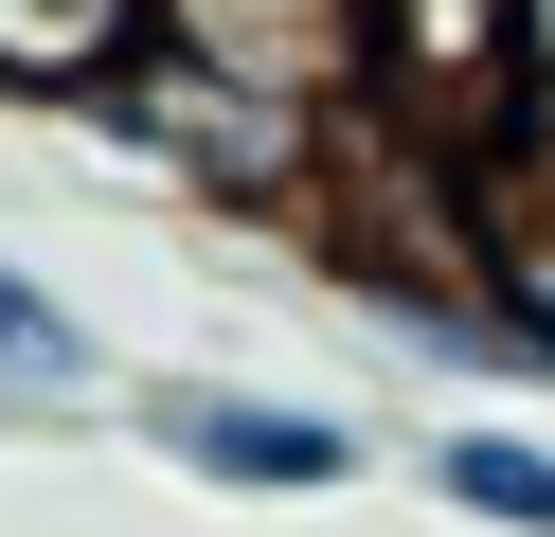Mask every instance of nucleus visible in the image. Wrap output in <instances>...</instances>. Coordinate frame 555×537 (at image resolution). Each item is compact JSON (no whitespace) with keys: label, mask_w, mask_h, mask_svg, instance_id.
<instances>
[{"label":"nucleus","mask_w":555,"mask_h":537,"mask_svg":"<svg viewBox=\"0 0 555 537\" xmlns=\"http://www.w3.org/2000/svg\"><path fill=\"white\" fill-rule=\"evenodd\" d=\"M466 251H483V358L555 376V107L466 143Z\"/></svg>","instance_id":"f257e3e1"},{"label":"nucleus","mask_w":555,"mask_h":537,"mask_svg":"<svg viewBox=\"0 0 555 537\" xmlns=\"http://www.w3.org/2000/svg\"><path fill=\"white\" fill-rule=\"evenodd\" d=\"M144 448L180 465V484H233V501H323L340 465H359V430H340V412H287V394L162 376V394H144Z\"/></svg>","instance_id":"f03ea898"},{"label":"nucleus","mask_w":555,"mask_h":537,"mask_svg":"<svg viewBox=\"0 0 555 537\" xmlns=\"http://www.w3.org/2000/svg\"><path fill=\"white\" fill-rule=\"evenodd\" d=\"M162 54V0H0V90L18 107H90L108 126Z\"/></svg>","instance_id":"7ed1b4c3"},{"label":"nucleus","mask_w":555,"mask_h":537,"mask_svg":"<svg viewBox=\"0 0 555 537\" xmlns=\"http://www.w3.org/2000/svg\"><path fill=\"white\" fill-rule=\"evenodd\" d=\"M108 394V341H90V305H54L18 251H0V412H90Z\"/></svg>","instance_id":"20e7f679"},{"label":"nucleus","mask_w":555,"mask_h":537,"mask_svg":"<svg viewBox=\"0 0 555 537\" xmlns=\"http://www.w3.org/2000/svg\"><path fill=\"white\" fill-rule=\"evenodd\" d=\"M430 484H448V520H483V537H555V430H448Z\"/></svg>","instance_id":"39448f33"}]
</instances>
